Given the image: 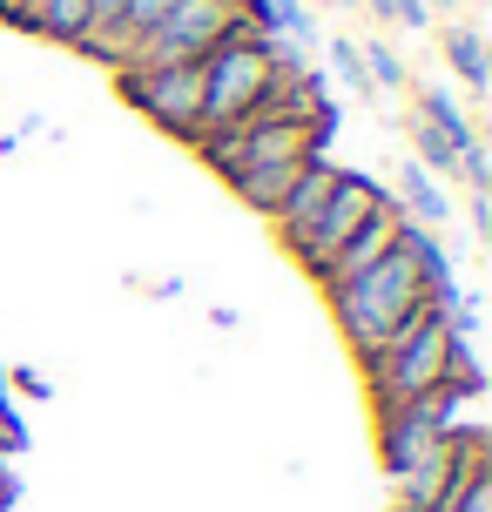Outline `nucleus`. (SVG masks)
Segmentation results:
<instances>
[{"mask_svg":"<svg viewBox=\"0 0 492 512\" xmlns=\"http://www.w3.org/2000/svg\"><path fill=\"white\" fill-rule=\"evenodd\" d=\"M398 196H405V209H412V216L445 223V189L425 176V162H405V169H398Z\"/></svg>","mask_w":492,"mask_h":512,"instance_id":"12","label":"nucleus"},{"mask_svg":"<svg viewBox=\"0 0 492 512\" xmlns=\"http://www.w3.org/2000/svg\"><path fill=\"white\" fill-rule=\"evenodd\" d=\"M371 7H378L385 21H398V27H425V21H432V14H425L418 0H371Z\"/></svg>","mask_w":492,"mask_h":512,"instance_id":"17","label":"nucleus"},{"mask_svg":"<svg viewBox=\"0 0 492 512\" xmlns=\"http://www.w3.org/2000/svg\"><path fill=\"white\" fill-rule=\"evenodd\" d=\"M418 304H432L425 297V277H418V256L405 250V230H398V243H391L364 277H351L344 290H331V317L337 331H344V344L351 351H378L385 344V331L398 324V317H412Z\"/></svg>","mask_w":492,"mask_h":512,"instance_id":"2","label":"nucleus"},{"mask_svg":"<svg viewBox=\"0 0 492 512\" xmlns=\"http://www.w3.org/2000/svg\"><path fill=\"white\" fill-rule=\"evenodd\" d=\"M364 81H378V88H405V61L378 41V48H364Z\"/></svg>","mask_w":492,"mask_h":512,"instance_id":"14","label":"nucleus"},{"mask_svg":"<svg viewBox=\"0 0 492 512\" xmlns=\"http://www.w3.org/2000/svg\"><path fill=\"white\" fill-rule=\"evenodd\" d=\"M385 203H391V189H378L371 176H351V169H337V189L324 196V209L311 216V230L290 243V256H297V263H304V270L317 277V270H324V263H331V256L344 250V243H351V236H358Z\"/></svg>","mask_w":492,"mask_h":512,"instance_id":"6","label":"nucleus"},{"mask_svg":"<svg viewBox=\"0 0 492 512\" xmlns=\"http://www.w3.org/2000/svg\"><path fill=\"white\" fill-rule=\"evenodd\" d=\"M398 230H405V209H398V196H391V203L378 209V216H371V223H364V230L351 236V243H344V250L331 256V263H324V270H317L324 297H331V290H344L351 277H364V270H371V263H378V256H385L391 243H398Z\"/></svg>","mask_w":492,"mask_h":512,"instance_id":"8","label":"nucleus"},{"mask_svg":"<svg viewBox=\"0 0 492 512\" xmlns=\"http://www.w3.org/2000/svg\"><path fill=\"white\" fill-rule=\"evenodd\" d=\"M445 61L459 68V81H466L472 95H486V88H492V68H486V41H479L472 27H452V34H445Z\"/></svg>","mask_w":492,"mask_h":512,"instance_id":"11","label":"nucleus"},{"mask_svg":"<svg viewBox=\"0 0 492 512\" xmlns=\"http://www.w3.org/2000/svg\"><path fill=\"white\" fill-rule=\"evenodd\" d=\"M169 7H176V0H122V14H115V27H108V41H102V48H88V54H102V61L122 68V61L135 54V41H142Z\"/></svg>","mask_w":492,"mask_h":512,"instance_id":"10","label":"nucleus"},{"mask_svg":"<svg viewBox=\"0 0 492 512\" xmlns=\"http://www.w3.org/2000/svg\"><path fill=\"white\" fill-rule=\"evenodd\" d=\"M452 512H492V472L479 465L466 486H459V499H452Z\"/></svg>","mask_w":492,"mask_h":512,"instance_id":"16","label":"nucleus"},{"mask_svg":"<svg viewBox=\"0 0 492 512\" xmlns=\"http://www.w3.org/2000/svg\"><path fill=\"white\" fill-rule=\"evenodd\" d=\"M196 68H203V135L257 115L263 95H270V81H277L270 41H263V27L250 21V14H243V21L223 34V48H209ZM203 135H196V142H203Z\"/></svg>","mask_w":492,"mask_h":512,"instance_id":"3","label":"nucleus"},{"mask_svg":"<svg viewBox=\"0 0 492 512\" xmlns=\"http://www.w3.org/2000/svg\"><path fill=\"white\" fill-rule=\"evenodd\" d=\"M418 7H425V14H432V7H439V14H445V7H452V0H418Z\"/></svg>","mask_w":492,"mask_h":512,"instance_id":"19","label":"nucleus"},{"mask_svg":"<svg viewBox=\"0 0 492 512\" xmlns=\"http://www.w3.org/2000/svg\"><path fill=\"white\" fill-rule=\"evenodd\" d=\"M479 398L472 384H439L425 398H405V405L378 411V452H385V472H412V465L439 459L452 438L466 432V405Z\"/></svg>","mask_w":492,"mask_h":512,"instance_id":"4","label":"nucleus"},{"mask_svg":"<svg viewBox=\"0 0 492 512\" xmlns=\"http://www.w3.org/2000/svg\"><path fill=\"white\" fill-rule=\"evenodd\" d=\"M331 189H337V169H331V162H324V155H317V162H304V176L290 182V196L277 203V216H270V223H277V236H284V243H297V236L311 230V216L324 209V196H331Z\"/></svg>","mask_w":492,"mask_h":512,"instance_id":"9","label":"nucleus"},{"mask_svg":"<svg viewBox=\"0 0 492 512\" xmlns=\"http://www.w3.org/2000/svg\"><path fill=\"white\" fill-rule=\"evenodd\" d=\"M243 21V0H176L169 14H162L135 54L122 68H182V61H203L209 48H223V34Z\"/></svg>","mask_w":492,"mask_h":512,"instance_id":"5","label":"nucleus"},{"mask_svg":"<svg viewBox=\"0 0 492 512\" xmlns=\"http://www.w3.org/2000/svg\"><path fill=\"white\" fill-rule=\"evenodd\" d=\"M122 95L169 135H203V68L182 61V68H122Z\"/></svg>","mask_w":492,"mask_h":512,"instance_id":"7","label":"nucleus"},{"mask_svg":"<svg viewBox=\"0 0 492 512\" xmlns=\"http://www.w3.org/2000/svg\"><path fill=\"white\" fill-rule=\"evenodd\" d=\"M425 128H439V135H445V142H452L459 155L472 149V128H466V115H459V102H452V88H439V81L425 88Z\"/></svg>","mask_w":492,"mask_h":512,"instance_id":"13","label":"nucleus"},{"mask_svg":"<svg viewBox=\"0 0 492 512\" xmlns=\"http://www.w3.org/2000/svg\"><path fill=\"white\" fill-rule=\"evenodd\" d=\"M418 149H425V155H418V162H432V169H439V176H445V169H459V149H452V142H445L439 128H425V122H418Z\"/></svg>","mask_w":492,"mask_h":512,"instance_id":"15","label":"nucleus"},{"mask_svg":"<svg viewBox=\"0 0 492 512\" xmlns=\"http://www.w3.org/2000/svg\"><path fill=\"white\" fill-rule=\"evenodd\" d=\"M445 358H452V324H445L439 304H418L412 317H398L385 331L378 351H364V391H371V405H405V398H425V391H439L445 378Z\"/></svg>","mask_w":492,"mask_h":512,"instance_id":"1","label":"nucleus"},{"mask_svg":"<svg viewBox=\"0 0 492 512\" xmlns=\"http://www.w3.org/2000/svg\"><path fill=\"white\" fill-rule=\"evenodd\" d=\"M331 61H337V75L351 81V88H371V81H364V61H358V48H351V41H331Z\"/></svg>","mask_w":492,"mask_h":512,"instance_id":"18","label":"nucleus"}]
</instances>
